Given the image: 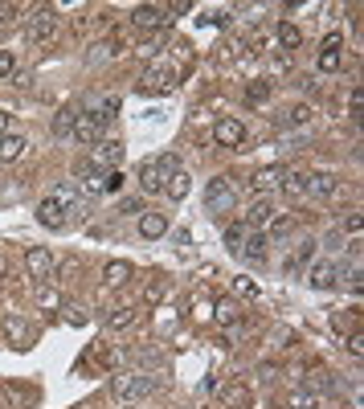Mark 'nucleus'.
Masks as SVG:
<instances>
[{
    "instance_id": "obj_27",
    "label": "nucleus",
    "mask_w": 364,
    "mask_h": 409,
    "mask_svg": "<svg viewBox=\"0 0 364 409\" xmlns=\"http://www.w3.org/2000/svg\"><path fill=\"white\" fill-rule=\"evenodd\" d=\"M274 37H279V46H287V49H299V46H303V33H299L295 25H291V21H282Z\"/></svg>"
},
{
    "instance_id": "obj_46",
    "label": "nucleus",
    "mask_w": 364,
    "mask_h": 409,
    "mask_svg": "<svg viewBox=\"0 0 364 409\" xmlns=\"http://www.w3.org/2000/svg\"><path fill=\"white\" fill-rule=\"evenodd\" d=\"M0 409H4V405H0Z\"/></svg>"
},
{
    "instance_id": "obj_16",
    "label": "nucleus",
    "mask_w": 364,
    "mask_h": 409,
    "mask_svg": "<svg viewBox=\"0 0 364 409\" xmlns=\"http://www.w3.org/2000/svg\"><path fill=\"white\" fill-rule=\"evenodd\" d=\"M82 111H90V115L102 123V127H107V123L115 119V111H119V98H115V95H99V98H90Z\"/></svg>"
},
{
    "instance_id": "obj_13",
    "label": "nucleus",
    "mask_w": 364,
    "mask_h": 409,
    "mask_svg": "<svg viewBox=\"0 0 364 409\" xmlns=\"http://www.w3.org/2000/svg\"><path fill=\"white\" fill-rule=\"evenodd\" d=\"M340 41H344V37L331 33L328 41H323V49H319V70H323V74H336V70L344 65V58H340Z\"/></svg>"
},
{
    "instance_id": "obj_23",
    "label": "nucleus",
    "mask_w": 364,
    "mask_h": 409,
    "mask_svg": "<svg viewBox=\"0 0 364 409\" xmlns=\"http://www.w3.org/2000/svg\"><path fill=\"white\" fill-rule=\"evenodd\" d=\"M4 327H9V340H13V348H29V344H33V327L25 324V319H17V315H13Z\"/></svg>"
},
{
    "instance_id": "obj_40",
    "label": "nucleus",
    "mask_w": 364,
    "mask_h": 409,
    "mask_svg": "<svg viewBox=\"0 0 364 409\" xmlns=\"http://www.w3.org/2000/svg\"><path fill=\"white\" fill-rule=\"evenodd\" d=\"M13 65H17V62H13V53H9V49H0V82L13 74Z\"/></svg>"
},
{
    "instance_id": "obj_41",
    "label": "nucleus",
    "mask_w": 364,
    "mask_h": 409,
    "mask_svg": "<svg viewBox=\"0 0 364 409\" xmlns=\"http://www.w3.org/2000/svg\"><path fill=\"white\" fill-rule=\"evenodd\" d=\"M62 311H66L70 324H86V311H82V307H74V303H62Z\"/></svg>"
},
{
    "instance_id": "obj_19",
    "label": "nucleus",
    "mask_w": 364,
    "mask_h": 409,
    "mask_svg": "<svg viewBox=\"0 0 364 409\" xmlns=\"http://www.w3.org/2000/svg\"><path fill=\"white\" fill-rule=\"evenodd\" d=\"M132 275H135L132 262H107V266H102V282H107V287H127Z\"/></svg>"
},
{
    "instance_id": "obj_28",
    "label": "nucleus",
    "mask_w": 364,
    "mask_h": 409,
    "mask_svg": "<svg viewBox=\"0 0 364 409\" xmlns=\"http://www.w3.org/2000/svg\"><path fill=\"white\" fill-rule=\"evenodd\" d=\"M74 107H62V111H58V119H53V131H58V135H62V139H70V131H74Z\"/></svg>"
},
{
    "instance_id": "obj_8",
    "label": "nucleus",
    "mask_w": 364,
    "mask_h": 409,
    "mask_svg": "<svg viewBox=\"0 0 364 409\" xmlns=\"http://www.w3.org/2000/svg\"><path fill=\"white\" fill-rule=\"evenodd\" d=\"M70 139H78V144H99V139H102V123L90 111H78V115H74V131H70Z\"/></svg>"
},
{
    "instance_id": "obj_11",
    "label": "nucleus",
    "mask_w": 364,
    "mask_h": 409,
    "mask_svg": "<svg viewBox=\"0 0 364 409\" xmlns=\"http://www.w3.org/2000/svg\"><path fill=\"white\" fill-rule=\"evenodd\" d=\"M53 33H58V16L50 9H37V16H29V37H33L37 46H46Z\"/></svg>"
},
{
    "instance_id": "obj_17",
    "label": "nucleus",
    "mask_w": 364,
    "mask_h": 409,
    "mask_svg": "<svg viewBox=\"0 0 364 409\" xmlns=\"http://www.w3.org/2000/svg\"><path fill=\"white\" fill-rule=\"evenodd\" d=\"M25 152H29V139H25V135H13V131H9V135L0 139V164H17Z\"/></svg>"
},
{
    "instance_id": "obj_24",
    "label": "nucleus",
    "mask_w": 364,
    "mask_h": 409,
    "mask_svg": "<svg viewBox=\"0 0 364 409\" xmlns=\"http://www.w3.org/2000/svg\"><path fill=\"white\" fill-rule=\"evenodd\" d=\"M188 188H193L188 172H172V176L164 180V196H172V201H184V196H188Z\"/></svg>"
},
{
    "instance_id": "obj_32",
    "label": "nucleus",
    "mask_w": 364,
    "mask_h": 409,
    "mask_svg": "<svg viewBox=\"0 0 364 409\" xmlns=\"http://www.w3.org/2000/svg\"><path fill=\"white\" fill-rule=\"evenodd\" d=\"M160 46H164V33H151V37H144V41H139V49H135V53H139V58H156V53H160Z\"/></svg>"
},
{
    "instance_id": "obj_12",
    "label": "nucleus",
    "mask_w": 364,
    "mask_h": 409,
    "mask_svg": "<svg viewBox=\"0 0 364 409\" xmlns=\"http://www.w3.org/2000/svg\"><path fill=\"white\" fill-rule=\"evenodd\" d=\"M132 21H135V29H160L168 21V9L164 4H139L132 13Z\"/></svg>"
},
{
    "instance_id": "obj_34",
    "label": "nucleus",
    "mask_w": 364,
    "mask_h": 409,
    "mask_svg": "<svg viewBox=\"0 0 364 409\" xmlns=\"http://www.w3.org/2000/svg\"><path fill=\"white\" fill-rule=\"evenodd\" d=\"M230 405H250V389H242V385H230V389L221 393Z\"/></svg>"
},
{
    "instance_id": "obj_9",
    "label": "nucleus",
    "mask_w": 364,
    "mask_h": 409,
    "mask_svg": "<svg viewBox=\"0 0 364 409\" xmlns=\"http://www.w3.org/2000/svg\"><path fill=\"white\" fill-rule=\"evenodd\" d=\"M307 196H315V201L340 196V176H336V172H311V176H307Z\"/></svg>"
},
{
    "instance_id": "obj_7",
    "label": "nucleus",
    "mask_w": 364,
    "mask_h": 409,
    "mask_svg": "<svg viewBox=\"0 0 364 409\" xmlns=\"http://www.w3.org/2000/svg\"><path fill=\"white\" fill-rule=\"evenodd\" d=\"M53 266H58V258H53L46 245H29V250H25V270H29V278H50Z\"/></svg>"
},
{
    "instance_id": "obj_37",
    "label": "nucleus",
    "mask_w": 364,
    "mask_h": 409,
    "mask_svg": "<svg viewBox=\"0 0 364 409\" xmlns=\"http://www.w3.org/2000/svg\"><path fill=\"white\" fill-rule=\"evenodd\" d=\"M123 188V172H107L102 176V193H119Z\"/></svg>"
},
{
    "instance_id": "obj_42",
    "label": "nucleus",
    "mask_w": 364,
    "mask_h": 409,
    "mask_svg": "<svg viewBox=\"0 0 364 409\" xmlns=\"http://www.w3.org/2000/svg\"><path fill=\"white\" fill-rule=\"evenodd\" d=\"M307 119H311V111H307V107H295V111L287 115V123H299V127H303Z\"/></svg>"
},
{
    "instance_id": "obj_38",
    "label": "nucleus",
    "mask_w": 364,
    "mask_h": 409,
    "mask_svg": "<svg viewBox=\"0 0 364 409\" xmlns=\"http://www.w3.org/2000/svg\"><path fill=\"white\" fill-rule=\"evenodd\" d=\"M78 266H82L78 258H66V262H62V270H58V275H62V282H74V275H78Z\"/></svg>"
},
{
    "instance_id": "obj_20",
    "label": "nucleus",
    "mask_w": 364,
    "mask_h": 409,
    "mask_svg": "<svg viewBox=\"0 0 364 409\" xmlns=\"http://www.w3.org/2000/svg\"><path fill=\"white\" fill-rule=\"evenodd\" d=\"M164 233H168L164 213H144V217H139V238H144V242H156V238H164Z\"/></svg>"
},
{
    "instance_id": "obj_25",
    "label": "nucleus",
    "mask_w": 364,
    "mask_h": 409,
    "mask_svg": "<svg viewBox=\"0 0 364 409\" xmlns=\"http://www.w3.org/2000/svg\"><path fill=\"white\" fill-rule=\"evenodd\" d=\"M279 188L287 196H307V172H291V176H282Z\"/></svg>"
},
{
    "instance_id": "obj_10",
    "label": "nucleus",
    "mask_w": 364,
    "mask_h": 409,
    "mask_svg": "<svg viewBox=\"0 0 364 409\" xmlns=\"http://www.w3.org/2000/svg\"><path fill=\"white\" fill-rule=\"evenodd\" d=\"M340 266L336 262H315V266H307V282H311L315 291H328V287H336L340 282Z\"/></svg>"
},
{
    "instance_id": "obj_2",
    "label": "nucleus",
    "mask_w": 364,
    "mask_h": 409,
    "mask_svg": "<svg viewBox=\"0 0 364 409\" xmlns=\"http://www.w3.org/2000/svg\"><path fill=\"white\" fill-rule=\"evenodd\" d=\"M172 172H181V164H176V156H160V160H144L139 164V188L144 193H164V180L172 176Z\"/></svg>"
},
{
    "instance_id": "obj_15",
    "label": "nucleus",
    "mask_w": 364,
    "mask_h": 409,
    "mask_svg": "<svg viewBox=\"0 0 364 409\" xmlns=\"http://www.w3.org/2000/svg\"><path fill=\"white\" fill-rule=\"evenodd\" d=\"M213 319L221 327H233L237 319H242V303H237V299H230V294H221V299L213 303Z\"/></svg>"
},
{
    "instance_id": "obj_3",
    "label": "nucleus",
    "mask_w": 364,
    "mask_h": 409,
    "mask_svg": "<svg viewBox=\"0 0 364 409\" xmlns=\"http://www.w3.org/2000/svg\"><path fill=\"white\" fill-rule=\"evenodd\" d=\"M205 209H209V217H225V213L237 209V188L230 184V176L209 180V188H205Z\"/></svg>"
},
{
    "instance_id": "obj_45",
    "label": "nucleus",
    "mask_w": 364,
    "mask_h": 409,
    "mask_svg": "<svg viewBox=\"0 0 364 409\" xmlns=\"http://www.w3.org/2000/svg\"><path fill=\"white\" fill-rule=\"evenodd\" d=\"M9 135V111H0V139Z\"/></svg>"
},
{
    "instance_id": "obj_39",
    "label": "nucleus",
    "mask_w": 364,
    "mask_h": 409,
    "mask_svg": "<svg viewBox=\"0 0 364 409\" xmlns=\"http://www.w3.org/2000/svg\"><path fill=\"white\" fill-rule=\"evenodd\" d=\"M360 107H364V95H360V86L348 95V111H352V119H360Z\"/></svg>"
},
{
    "instance_id": "obj_14",
    "label": "nucleus",
    "mask_w": 364,
    "mask_h": 409,
    "mask_svg": "<svg viewBox=\"0 0 364 409\" xmlns=\"http://www.w3.org/2000/svg\"><path fill=\"white\" fill-rule=\"evenodd\" d=\"M172 90V74L168 70H148L139 78V95H168Z\"/></svg>"
},
{
    "instance_id": "obj_4",
    "label": "nucleus",
    "mask_w": 364,
    "mask_h": 409,
    "mask_svg": "<svg viewBox=\"0 0 364 409\" xmlns=\"http://www.w3.org/2000/svg\"><path fill=\"white\" fill-rule=\"evenodd\" d=\"M127 156V147L119 144V139H99V144L90 147V168H102V172H119V164Z\"/></svg>"
},
{
    "instance_id": "obj_33",
    "label": "nucleus",
    "mask_w": 364,
    "mask_h": 409,
    "mask_svg": "<svg viewBox=\"0 0 364 409\" xmlns=\"http://www.w3.org/2000/svg\"><path fill=\"white\" fill-rule=\"evenodd\" d=\"M242 242H246V225H230V229H225V245H230L233 254H242Z\"/></svg>"
},
{
    "instance_id": "obj_18",
    "label": "nucleus",
    "mask_w": 364,
    "mask_h": 409,
    "mask_svg": "<svg viewBox=\"0 0 364 409\" xmlns=\"http://www.w3.org/2000/svg\"><path fill=\"white\" fill-rule=\"evenodd\" d=\"M270 221H274V205H270V201H254V205H250L246 209V225L250 229H270Z\"/></svg>"
},
{
    "instance_id": "obj_30",
    "label": "nucleus",
    "mask_w": 364,
    "mask_h": 409,
    "mask_svg": "<svg viewBox=\"0 0 364 409\" xmlns=\"http://www.w3.org/2000/svg\"><path fill=\"white\" fill-rule=\"evenodd\" d=\"M250 254V262H266V238L262 233H254V238H246V245H242Z\"/></svg>"
},
{
    "instance_id": "obj_21",
    "label": "nucleus",
    "mask_w": 364,
    "mask_h": 409,
    "mask_svg": "<svg viewBox=\"0 0 364 409\" xmlns=\"http://www.w3.org/2000/svg\"><path fill=\"white\" fill-rule=\"evenodd\" d=\"M315 238H303V242H299V250L295 254H291V262H287V270H291V275H299V270H307V262L315 258Z\"/></svg>"
},
{
    "instance_id": "obj_6",
    "label": "nucleus",
    "mask_w": 364,
    "mask_h": 409,
    "mask_svg": "<svg viewBox=\"0 0 364 409\" xmlns=\"http://www.w3.org/2000/svg\"><path fill=\"white\" fill-rule=\"evenodd\" d=\"M213 139L221 147H242V144H246V123H242V119H233V115H225V119H217V123H213Z\"/></svg>"
},
{
    "instance_id": "obj_22",
    "label": "nucleus",
    "mask_w": 364,
    "mask_h": 409,
    "mask_svg": "<svg viewBox=\"0 0 364 409\" xmlns=\"http://www.w3.org/2000/svg\"><path fill=\"white\" fill-rule=\"evenodd\" d=\"M282 176H287L282 168H258L250 184H254V193H270V188H279V184H282Z\"/></svg>"
},
{
    "instance_id": "obj_35",
    "label": "nucleus",
    "mask_w": 364,
    "mask_h": 409,
    "mask_svg": "<svg viewBox=\"0 0 364 409\" xmlns=\"http://www.w3.org/2000/svg\"><path fill=\"white\" fill-rule=\"evenodd\" d=\"M315 405H319V397L307 393V389H299L295 397H291V409H315Z\"/></svg>"
},
{
    "instance_id": "obj_26",
    "label": "nucleus",
    "mask_w": 364,
    "mask_h": 409,
    "mask_svg": "<svg viewBox=\"0 0 364 409\" xmlns=\"http://www.w3.org/2000/svg\"><path fill=\"white\" fill-rule=\"evenodd\" d=\"M62 303H66V299L53 291V287H37V307L41 311H62Z\"/></svg>"
},
{
    "instance_id": "obj_1",
    "label": "nucleus",
    "mask_w": 364,
    "mask_h": 409,
    "mask_svg": "<svg viewBox=\"0 0 364 409\" xmlns=\"http://www.w3.org/2000/svg\"><path fill=\"white\" fill-rule=\"evenodd\" d=\"M74 209H78V188H74V184H58V188L37 205V221L50 225V229H62Z\"/></svg>"
},
{
    "instance_id": "obj_44",
    "label": "nucleus",
    "mask_w": 364,
    "mask_h": 409,
    "mask_svg": "<svg viewBox=\"0 0 364 409\" xmlns=\"http://www.w3.org/2000/svg\"><path fill=\"white\" fill-rule=\"evenodd\" d=\"M348 229H352V233H360V229H364V217H360V213H352V217H348Z\"/></svg>"
},
{
    "instance_id": "obj_43",
    "label": "nucleus",
    "mask_w": 364,
    "mask_h": 409,
    "mask_svg": "<svg viewBox=\"0 0 364 409\" xmlns=\"http://www.w3.org/2000/svg\"><path fill=\"white\" fill-rule=\"evenodd\" d=\"M348 352H352V356H360V352H364V336H360V331H352V340H348Z\"/></svg>"
},
{
    "instance_id": "obj_36",
    "label": "nucleus",
    "mask_w": 364,
    "mask_h": 409,
    "mask_svg": "<svg viewBox=\"0 0 364 409\" xmlns=\"http://www.w3.org/2000/svg\"><path fill=\"white\" fill-rule=\"evenodd\" d=\"M266 98H270V86H266V82H258V86H250V102H254V107H262Z\"/></svg>"
},
{
    "instance_id": "obj_29",
    "label": "nucleus",
    "mask_w": 364,
    "mask_h": 409,
    "mask_svg": "<svg viewBox=\"0 0 364 409\" xmlns=\"http://www.w3.org/2000/svg\"><path fill=\"white\" fill-rule=\"evenodd\" d=\"M135 315H139L135 307H119V311H111L107 327H111V331H119V327H132V324H135Z\"/></svg>"
},
{
    "instance_id": "obj_5",
    "label": "nucleus",
    "mask_w": 364,
    "mask_h": 409,
    "mask_svg": "<svg viewBox=\"0 0 364 409\" xmlns=\"http://www.w3.org/2000/svg\"><path fill=\"white\" fill-rule=\"evenodd\" d=\"M111 389H115L119 401H132V397H148V393L156 389V381H151V376H144V373H115Z\"/></svg>"
},
{
    "instance_id": "obj_31",
    "label": "nucleus",
    "mask_w": 364,
    "mask_h": 409,
    "mask_svg": "<svg viewBox=\"0 0 364 409\" xmlns=\"http://www.w3.org/2000/svg\"><path fill=\"white\" fill-rule=\"evenodd\" d=\"M336 389V385H331V373H311L307 376V393H315V397H319V393H331Z\"/></svg>"
}]
</instances>
